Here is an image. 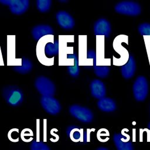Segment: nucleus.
Returning <instances> with one entry per match:
<instances>
[{"label": "nucleus", "mask_w": 150, "mask_h": 150, "mask_svg": "<svg viewBox=\"0 0 150 150\" xmlns=\"http://www.w3.org/2000/svg\"><path fill=\"white\" fill-rule=\"evenodd\" d=\"M74 35H59V65L70 66L74 64L72 58L68 59L67 55L73 54V47L67 43L74 42Z\"/></svg>", "instance_id": "f257e3e1"}, {"label": "nucleus", "mask_w": 150, "mask_h": 150, "mask_svg": "<svg viewBox=\"0 0 150 150\" xmlns=\"http://www.w3.org/2000/svg\"><path fill=\"white\" fill-rule=\"evenodd\" d=\"M54 42V35H47L40 38L37 42L36 54L38 61L43 65L51 66L54 64V56L49 58L45 54V47L47 43Z\"/></svg>", "instance_id": "f03ea898"}, {"label": "nucleus", "mask_w": 150, "mask_h": 150, "mask_svg": "<svg viewBox=\"0 0 150 150\" xmlns=\"http://www.w3.org/2000/svg\"><path fill=\"white\" fill-rule=\"evenodd\" d=\"M2 94L6 103L11 106H18L23 100L22 90L16 86H8L4 87Z\"/></svg>", "instance_id": "7ed1b4c3"}, {"label": "nucleus", "mask_w": 150, "mask_h": 150, "mask_svg": "<svg viewBox=\"0 0 150 150\" xmlns=\"http://www.w3.org/2000/svg\"><path fill=\"white\" fill-rule=\"evenodd\" d=\"M38 91L44 97H53L56 92L54 83L48 77L43 76L38 77L34 83Z\"/></svg>", "instance_id": "20e7f679"}, {"label": "nucleus", "mask_w": 150, "mask_h": 150, "mask_svg": "<svg viewBox=\"0 0 150 150\" xmlns=\"http://www.w3.org/2000/svg\"><path fill=\"white\" fill-rule=\"evenodd\" d=\"M133 95L138 101H144L148 93V83L146 79L143 76H138L132 86Z\"/></svg>", "instance_id": "39448f33"}, {"label": "nucleus", "mask_w": 150, "mask_h": 150, "mask_svg": "<svg viewBox=\"0 0 150 150\" xmlns=\"http://www.w3.org/2000/svg\"><path fill=\"white\" fill-rule=\"evenodd\" d=\"M69 112L73 117L83 123H90L94 118L93 112L89 108L77 104L70 106Z\"/></svg>", "instance_id": "423d86ee"}, {"label": "nucleus", "mask_w": 150, "mask_h": 150, "mask_svg": "<svg viewBox=\"0 0 150 150\" xmlns=\"http://www.w3.org/2000/svg\"><path fill=\"white\" fill-rule=\"evenodd\" d=\"M115 11L120 14L135 16L141 12V7L137 2L132 1H122L115 5Z\"/></svg>", "instance_id": "0eeeda50"}, {"label": "nucleus", "mask_w": 150, "mask_h": 150, "mask_svg": "<svg viewBox=\"0 0 150 150\" xmlns=\"http://www.w3.org/2000/svg\"><path fill=\"white\" fill-rule=\"evenodd\" d=\"M15 35H7V65L14 66H22V59L16 57Z\"/></svg>", "instance_id": "6e6552de"}, {"label": "nucleus", "mask_w": 150, "mask_h": 150, "mask_svg": "<svg viewBox=\"0 0 150 150\" xmlns=\"http://www.w3.org/2000/svg\"><path fill=\"white\" fill-rule=\"evenodd\" d=\"M0 3L8 6L11 12L16 15H22L29 6V0H0Z\"/></svg>", "instance_id": "1a4fd4ad"}, {"label": "nucleus", "mask_w": 150, "mask_h": 150, "mask_svg": "<svg viewBox=\"0 0 150 150\" xmlns=\"http://www.w3.org/2000/svg\"><path fill=\"white\" fill-rule=\"evenodd\" d=\"M87 43L86 35L79 36V54L78 60L79 66H92L93 60L87 58Z\"/></svg>", "instance_id": "9d476101"}, {"label": "nucleus", "mask_w": 150, "mask_h": 150, "mask_svg": "<svg viewBox=\"0 0 150 150\" xmlns=\"http://www.w3.org/2000/svg\"><path fill=\"white\" fill-rule=\"evenodd\" d=\"M40 104L46 112L53 115L59 114L62 108L60 102L54 97L42 96Z\"/></svg>", "instance_id": "9b49d317"}, {"label": "nucleus", "mask_w": 150, "mask_h": 150, "mask_svg": "<svg viewBox=\"0 0 150 150\" xmlns=\"http://www.w3.org/2000/svg\"><path fill=\"white\" fill-rule=\"evenodd\" d=\"M56 19L60 27L65 30L72 29L75 25L74 18L65 11H60L56 14Z\"/></svg>", "instance_id": "f8f14e48"}, {"label": "nucleus", "mask_w": 150, "mask_h": 150, "mask_svg": "<svg viewBox=\"0 0 150 150\" xmlns=\"http://www.w3.org/2000/svg\"><path fill=\"white\" fill-rule=\"evenodd\" d=\"M111 31L110 22L105 18L98 19L94 25V33L97 36L108 38Z\"/></svg>", "instance_id": "ddd939ff"}, {"label": "nucleus", "mask_w": 150, "mask_h": 150, "mask_svg": "<svg viewBox=\"0 0 150 150\" xmlns=\"http://www.w3.org/2000/svg\"><path fill=\"white\" fill-rule=\"evenodd\" d=\"M87 58L93 60V69L95 74L100 78H105L110 73V67L108 66L96 65V53L94 50H89L87 52Z\"/></svg>", "instance_id": "4468645a"}, {"label": "nucleus", "mask_w": 150, "mask_h": 150, "mask_svg": "<svg viewBox=\"0 0 150 150\" xmlns=\"http://www.w3.org/2000/svg\"><path fill=\"white\" fill-rule=\"evenodd\" d=\"M90 88L91 96L97 99L105 97L106 88L104 83L99 79L93 80L90 84Z\"/></svg>", "instance_id": "2eb2a0df"}, {"label": "nucleus", "mask_w": 150, "mask_h": 150, "mask_svg": "<svg viewBox=\"0 0 150 150\" xmlns=\"http://www.w3.org/2000/svg\"><path fill=\"white\" fill-rule=\"evenodd\" d=\"M34 40L38 41L40 38L47 35H53L54 30L49 25L40 24L34 26L31 31Z\"/></svg>", "instance_id": "dca6fc26"}, {"label": "nucleus", "mask_w": 150, "mask_h": 150, "mask_svg": "<svg viewBox=\"0 0 150 150\" xmlns=\"http://www.w3.org/2000/svg\"><path fill=\"white\" fill-rule=\"evenodd\" d=\"M136 70V63L134 56L129 54L128 60L124 65L121 66L120 71L122 77L125 79L132 78Z\"/></svg>", "instance_id": "f3484780"}, {"label": "nucleus", "mask_w": 150, "mask_h": 150, "mask_svg": "<svg viewBox=\"0 0 150 150\" xmlns=\"http://www.w3.org/2000/svg\"><path fill=\"white\" fill-rule=\"evenodd\" d=\"M96 65L107 66V60L104 59V38L101 36H97L96 38Z\"/></svg>", "instance_id": "a211bd4d"}, {"label": "nucleus", "mask_w": 150, "mask_h": 150, "mask_svg": "<svg viewBox=\"0 0 150 150\" xmlns=\"http://www.w3.org/2000/svg\"><path fill=\"white\" fill-rule=\"evenodd\" d=\"M83 129L77 125L69 126L66 129L67 137L74 142H83Z\"/></svg>", "instance_id": "6ab92c4d"}, {"label": "nucleus", "mask_w": 150, "mask_h": 150, "mask_svg": "<svg viewBox=\"0 0 150 150\" xmlns=\"http://www.w3.org/2000/svg\"><path fill=\"white\" fill-rule=\"evenodd\" d=\"M97 107L102 111L112 112L116 109V104L112 98L103 97L98 101Z\"/></svg>", "instance_id": "aec40b11"}, {"label": "nucleus", "mask_w": 150, "mask_h": 150, "mask_svg": "<svg viewBox=\"0 0 150 150\" xmlns=\"http://www.w3.org/2000/svg\"><path fill=\"white\" fill-rule=\"evenodd\" d=\"M124 136L121 134H115L113 137L114 142L117 150H134L132 144L131 142H124Z\"/></svg>", "instance_id": "412c9836"}, {"label": "nucleus", "mask_w": 150, "mask_h": 150, "mask_svg": "<svg viewBox=\"0 0 150 150\" xmlns=\"http://www.w3.org/2000/svg\"><path fill=\"white\" fill-rule=\"evenodd\" d=\"M67 58L69 59L70 58H72L74 60V64L70 66H67V71L69 75L74 78L77 77L80 73V66L79 64V60L78 56L76 53L68 54Z\"/></svg>", "instance_id": "4be33fe9"}, {"label": "nucleus", "mask_w": 150, "mask_h": 150, "mask_svg": "<svg viewBox=\"0 0 150 150\" xmlns=\"http://www.w3.org/2000/svg\"><path fill=\"white\" fill-rule=\"evenodd\" d=\"M33 68V64L30 60L29 59L23 57L22 66H14L12 67L13 70L21 74H26L32 71Z\"/></svg>", "instance_id": "5701e85b"}, {"label": "nucleus", "mask_w": 150, "mask_h": 150, "mask_svg": "<svg viewBox=\"0 0 150 150\" xmlns=\"http://www.w3.org/2000/svg\"><path fill=\"white\" fill-rule=\"evenodd\" d=\"M45 54L49 58L54 57L59 54V41L56 40L54 42H50L46 44L45 47Z\"/></svg>", "instance_id": "b1692460"}, {"label": "nucleus", "mask_w": 150, "mask_h": 150, "mask_svg": "<svg viewBox=\"0 0 150 150\" xmlns=\"http://www.w3.org/2000/svg\"><path fill=\"white\" fill-rule=\"evenodd\" d=\"M52 6L51 0H38L36 1V7L38 10L42 13L48 12Z\"/></svg>", "instance_id": "393cba45"}, {"label": "nucleus", "mask_w": 150, "mask_h": 150, "mask_svg": "<svg viewBox=\"0 0 150 150\" xmlns=\"http://www.w3.org/2000/svg\"><path fill=\"white\" fill-rule=\"evenodd\" d=\"M33 132L30 128H24L21 133V139L25 142H29L33 139Z\"/></svg>", "instance_id": "a878e982"}, {"label": "nucleus", "mask_w": 150, "mask_h": 150, "mask_svg": "<svg viewBox=\"0 0 150 150\" xmlns=\"http://www.w3.org/2000/svg\"><path fill=\"white\" fill-rule=\"evenodd\" d=\"M108 136H110L109 131L105 128H101L97 131V138L100 142H104L107 141L109 139Z\"/></svg>", "instance_id": "bb28decb"}, {"label": "nucleus", "mask_w": 150, "mask_h": 150, "mask_svg": "<svg viewBox=\"0 0 150 150\" xmlns=\"http://www.w3.org/2000/svg\"><path fill=\"white\" fill-rule=\"evenodd\" d=\"M30 150H50V148L47 144L43 142H37L34 141L30 145Z\"/></svg>", "instance_id": "cd10ccee"}, {"label": "nucleus", "mask_w": 150, "mask_h": 150, "mask_svg": "<svg viewBox=\"0 0 150 150\" xmlns=\"http://www.w3.org/2000/svg\"><path fill=\"white\" fill-rule=\"evenodd\" d=\"M138 30L139 34L141 35L145 36H150V23H141L138 27Z\"/></svg>", "instance_id": "c85d7f7f"}, {"label": "nucleus", "mask_w": 150, "mask_h": 150, "mask_svg": "<svg viewBox=\"0 0 150 150\" xmlns=\"http://www.w3.org/2000/svg\"><path fill=\"white\" fill-rule=\"evenodd\" d=\"M19 131L18 128H12L8 133V138L9 141L13 142H17L19 139Z\"/></svg>", "instance_id": "c756f323"}, {"label": "nucleus", "mask_w": 150, "mask_h": 150, "mask_svg": "<svg viewBox=\"0 0 150 150\" xmlns=\"http://www.w3.org/2000/svg\"><path fill=\"white\" fill-rule=\"evenodd\" d=\"M95 130L94 128L88 129L87 128L86 132H83V141L84 142H87L90 141V133L91 131H94Z\"/></svg>", "instance_id": "7c9ffc66"}, {"label": "nucleus", "mask_w": 150, "mask_h": 150, "mask_svg": "<svg viewBox=\"0 0 150 150\" xmlns=\"http://www.w3.org/2000/svg\"><path fill=\"white\" fill-rule=\"evenodd\" d=\"M43 142L47 141V120L43 119Z\"/></svg>", "instance_id": "2f4dec72"}, {"label": "nucleus", "mask_w": 150, "mask_h": 150, "mask_svg": "<svg viewBox=\"0 0 150 150\" xmlns=\"http://www.w3.org/2000/svg\"><path fill=\"white\" fill-rule=\"evenodd\" d=\"M36 141L40 142V120H36Z\"/></svg>", "instance_id": "473e14b6"}, {"label": "nucleus", "mask_w": 150, "mask_h": 150, "mask_svg": "<svg viewBox=\"0 0 150 150\" xmlns=\"http://www.w3.org/2000/svg\"><path fill=\"white\" fill-rule=\"evenodd\" d=\"M54 129H55V128H53V129H52L50 130V135H52V136H54V137L55 138V139H54V140L53 141V142H57V141H59V135H57V134H56V133L54 132Z\"/></svg>", "instance_id": "72a5a7b5"}, {"label": "nucleus", "mask_w": 150, "mask_h": 150, "mask_svg": "<svg viewBox=\"0 0 150 150\" xmlns=\"http://www.w3.org/2000/svg\"><path fill=\"white\" fill-rule=\"evenodd\" d=\"M0 66H4V62L2 54V52H1V45H0Z\"/></svg>", "instance_id": "f704fd0d"}, {"label": "nucleus", "mask_w": 150, "mask_h": 150, "mask_svg": "<svg viewBox=\"0 0 150 150\" xmlns=\"http://www.w3.org/2000/svg\"><path fill=\"white\" fill-rule=\"evenodd\" d=\"M97 150H109V149L105 147H99L97 149Z\"/></svg>", "instance_id": "c9c22d12"}, {"label": "nucleus", "mask_w": 150, "mask_h": 150, "mask_svg": "<svg viewBox=\"0 0 150 150\" xmlns=\"http://www.w3.org/2000/svg\"><path fill=\"white\" fill-rule=\"evenodd\" d=\"M60 2H67V1H60Z\"/></svg>", "instance_id": "e433bc0d"}, {"label": "nucleus", "mask_w": 150, "mask_h": 150, "mask_svg": "<svg viewBox=\"0 0 150 150\" xmlns=\"http://www.w3.org/2000/svg\"><path fill=\"white\" fill-rule=\"evenodd\" d=\"M148 128L150 129V122H149V124H148Z\"/></svg>", "instance_id": "4c0bfd02"}]
</instances>
